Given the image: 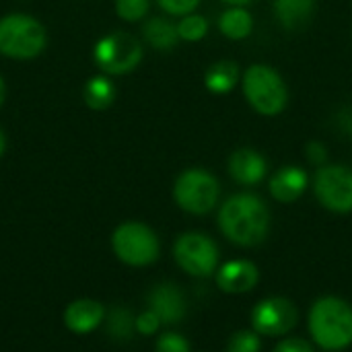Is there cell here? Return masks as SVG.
<instances>
[{
	"mask_svg": "<svg viewBox=\"0 0 352 352\" xmlns=\"http://www.w3.org/2000/svg\"><path fill=\"white\" fill-rule=\"evenodd\" d=\"M217 223L231 243L239 248H256L268 237L270 210L258 194L241 192L221 204Z\"/></svg>",
	"mask_w": 352,
	"mask_h": 352,
	"instance_id": "6da1fadb",
	"label": "cell"
},
{
	"mask_svg": "<svg viewBox=\"0 0 352 352\" xmlns=\"http://www.w3.org/2000/svg\"><path fill=\"white\" fill-rule=\"evenodd\" d=\"M314 342L326 352H338L352 344V305L340 297L318 299L307 316Z\"/></svg>",
	"mask_w": 352,
	"mask_h": 352,
	"instance_id": "7a4b0ae2",
	"label": "cell"
},
{
	"mask_svg": "<svg viewBox=\"0 0 352 352\" xmlns=\"http://www.w3.org/2000/svg\"><path fill=\"white\" fill-rule=\"evenodd\" d=\"M243 95L260 116H278L289 103V89L283 76L268 64H252L241 78Z\"/></svg>",
	"mask_w": 352,
	"mask_h": 352,
	"instance_id": "3957f363",
	"label": "cell"
},
{
	"mask_svg": "<svg viewBox=\"0 0 352 352\" xmlns=\"http://www.w3.org/2000/svg\"><path fill=\"white\" fill-rule=\"evenodd\" d=\"M111 250L120 262L132 268H144L159 260L161 243L157 233L138 221H128L111 233Z\"/></svg>",
	"mask_w": 352,
	"mask_h": 352,
	"instance_id": "277c9868",
	"label": "cell"
},
{
	"mask_svg": "<svg viewBox=\"0 0 352 352\" xmlns=\"http://www.w3.org/2000/svg\"><path fill=\"white\" fill-rule=\"evenodd\" d=\"M47 41L43 25L21 12L0 19V54L14 60H29L43 52Z\"/></svg>",
	"mask_w": 352,
	"mask_h": 352,
	"instance_id": "5b68a950",
	"label": "cell"
},
{
	"mask_svg": "<svg viewBox=\"0 0 352 352\" xmlns=\"http://www.w3.org/2000/svg\"><path fill=\"white\" fill-rule=\"evenodd\" d=\"M221 198L219 179L200 167L186 169L177 175L173 184V200L175 204L194 217H204L214 210Z\"/></svg>",
	"mask_w": 352,
	"mask_h": 352,
	"instance_id": "8992f818",
	"label": "cell"
},
{
	"mask_svg": "<svg viewBox=\"0 0 352 352\" xmlns=\"http://www.w3.org/2000/svg\"><path fill=\"white\" fill-rule=\"evenodd\" d=\"M173 260L175 264L190 276L208 278L219 270V245L214 239L200 231L182 233L173 243Z\"/></svg>",
	"mask_w": 352,
	"mask_h": 352,
	"instance_id": "52a82bcc",
	"label": "cell"
},
{
	"mask_svg": "<svg viewBox=\"0 0 352 352\" xmlns=\"http://www.w3.org/2000/svg\"><path fill=\"white\" fill-rule=\"evenodd\" d=\"M93 56L105 74H128L140 64L142 45L134 35L126 31H113L95 43Z\"/></svg>",
	"mask_w": 352,
	"mask_h": 352,
	"instance_id": "ba28073f",
	"label": "cell"
},
{
	"mask_svg": "<svg viewBox=\"0 0 352 352\" xmlns=\"http://www.w3.org/2000/svg\"><path fill=\"white\" fill-rule=\"evenodd\" d=\"M318 202L336 214L352 212V169L344 165H322L314 175Z\"/></svg>",
	"mask_w": 352,
	"mask_h": 352,
	"instance_id": "9c48e42d",
	"label": "cell"
},
{
	"mask_svg": "<svg viewBox=\"0 0 352 352\" xmlns=\"http://www.w3.org/2000/svg\"><path fill=\"white\" fill-rule=\"evenodd\" d=\"M252 328L260 336L280 338L287 336L299 322V309L291 299L266 297L258 301L250 314Z\"/></svg>",
	"mask_w": 352,
	"mask_h": 352,
	"instance_id": "30bf717a",
	"label": "cell"
},
{
	"mask_svg": "<svg viewBox=\"0 0 352 352\" xmlns=\"http://www.w3.org/2000/svg\"><path fill=\"white\" fill-rule=\"evenodd\" d=\"M148 309L157 314L163 326H175L186 318L188 303L177 285L159 283L148 293Z\"/></svg>",
	"mask_w": 352,
	"mask_h": 352,
	"instance_id": "8fae6325",
	"label": "cell"
},
{
	"mask_svg": "<svg viewBox=\"0 0 352 352\" xmlns=\"http://www.w3.org/2000/svg\"><path fill=\"white\" fill-rule=\"evenodd\" d=\"M214 280L223 293L243 295L258 285L260 272L258 266L250 260H229L219 266V270L214 272Z\"/></svg>",
	"mask_w": 352,
	"mask_h": 352,
	"instance_id": "7c38bea8",
	"label": "cell"
},
{
	"mask_svg": "<svg viewBox=\"0 0 352 352\" xmlns=\"http://www.w3.org/2000/svg\"><path fill=\"white\" fill-rule=\"evenodd\" d=\"M105 307L95 299H76L64 309V326L78 336L95 332L105 322Z\"/></svg>",
	"mask_w": 352,
	"mask_h": 352,
	"instance_id": "4fadbf2b",
	"label": "cell"
},
{
	"mask_svg": "<svg viewBox=\"0 0 352 352\" xmlns=\"http://www.w3.org/2000/svg\"><path fill=\"white\" fill-rule=\"evenodd\" d=\"M229 175L233 182L241 184V186H258L260 182H264L266 173H268V163L264 159V155H260L256 148H237L231 157H229Z\"/></svg>",
	"mask_w": 352,
	"mask_h": 352,
	"instance_id": "5bb4252c",
	"label": "cell"
},
{
	"mask_svg": "<svg viewBox=\"0 0 352 352\" xmlns=\"http://www.w3.org/2000/svg\"><path fill=\"white\" fill-rule=\"evenodd\" d=\"M307 186H309V177H307L305 169H301L297 165H285V167H280L270 177V182H268L270 196L276 202H283V204L297 202L305 194Z\"/></svg>",
	"mask_w": 352,
	"mask_h": 352,
	"instance_id": "9a60e30c",
	"label": "cell"
},
{
	"mask_svg": "<svg viewBox=\"0 0 352 352\" xmlns=\"http://www.w3.org/2000/svg\"><path fill=\"white\" fill-rule=\"evenodd\" d=\"M272 8L283 29L297 31L309 23L316 8V0H274Z\"/></svg>",
	"mask_w": 352,
	"mask_h": 352,
	"instance_id": "2e32d148",
	"label": "cell"
},
{
	"mask_svg": "<svg viewBox=\"0 0 352 352\" xmlns=\"http://www.w3.org/2000/svg\"><path fill=\"white\" fill-rule=\"evenodd\" d=\"M142 35L146 39V43L155 50L167 52L171 47L177 45L179 41V33H177V25L171 23L165 16H151L144 25H142Z\"/></svg>",
	"mask_w": 352,
	"mask_h": 352,
	"instance_id": "e0dca14e",
	"label": "cell"
},
{
	"mask_svg": "<svg viewBox=\"0 0 352 352\" xmlns=\"http://www.w3.org/2000/svg\"><path fill=\"white\" fill-rule=\"evenodd\" d=\"M239 80V66L233 60H219L208 66L204 72V85L210 93L225 95L231 89H235Z\"/></svg>",
	"mask_w": 352,
	"mask_h": 352,
	"instance_id": "ac0fdd59",
	"label": "cell"
},
{
	"mask_svg": "<svg viewBox=\"0 0 352 352\" xmlns=\"http://www.w3.org/2000/svg\"><path fill=\"white\" fill-rule=\"evenodd\" d=\"M219 29L227 39H245L254 29V16L245 6H229L219 19Z\"/></svg>",
	"mask_w": 352,
	"mask_h": 352,
	"instance_id": "d6986e66",
	"label": "cell"
},
{
	"mask_svg": "<svg viewBox=\"0 0 352 352\" xmlns=\"http://www.w3.org/2000/svg\"><path fill=\"white\" fill-rule=\"evenodd\" d=\"M82 97L91 109H97V111L107 109L116 99V87L109 80V76L99 74V76H93L87 80V85L82 89Z\"/></svg>",
	"mask_w": 352,
	"mask_h": 352,
	"instance_id": "ffe728a7",
	"label": "cell"
},
{
	"mask_svg": "<svg viewBox=\"0 0 352 352\" xmlns=\"http://www.w3.org/2000/svg\"><path fill=\"white\" fill-rule=\"evenodd\" d=\"M103 324H107V334L116 340H128L132 332H136L134 318L126 309H113L109 316H105Z\"/></svg>",
	"mask_w": 352,
	"mask_h": 352,
	"instance_id": "44dd1931",
	"label": "cell"
},
{
	"mask_svg": "<svg viewBox=\"0 0 352 352\" xmlns=\"http://www.w3.org/2000/svg\"><path fill=\"white\" fill-rule=\"evenodd\" d=\"M177 33H179V39H184V41H200L208 33V21L196 12L186 14L177 23Z\"/></svg>",
	"mask_w": 352,
	"mask_h": 352,
	"instance_id": "7402d4cb",
	"label": "cell"
},
{
	"mask_svg": "<svg viewBox=\"0 0 352 352\" xmlns=\"http://www.w3.org/2000/svg\"><path fill=\"white\" fill-rule=\"evenodd\" d=\"M262 351V338L260 334L252 330H237L231 334L227 342V352H260Z\"/></svg>",
	"mask_w": 352,
	"mask_h": 352,
	"instance_id": "603a6c76",
	"label": "cell"
},
{
	"mask_svg": "<svg viewBox=\"0 0 352 352\" xmlns=\"http://www.w3.org/2000/svg\"><path fill=\"white\" fill-rule=\"evenodd\" d=\"M151 0H116V12L128 23H136L146 16Z\"/></svg>",
	"mask_w": 352,
	"mask_h": 352,
	"instance_id": "cb8c5ba5",
	"label": "cell"
},
{
	"mask_svg": "<svg viewBox=\"0 0 352 352\" xmlns=\"http://www.w3.org/2000/svg\"><path fill=\"white\" fill-rule=\"evenodd\" d=\"M155 352H192V346L184 334L163 332L155 342Z\"/></svg>",
	"mask_w": 352,
	"mask_h": 352,
	"instance_id": "d4e9b609",
	"label": "cell"
},
{
	"mask_svg": "<svg viewBox=\"0 0 352 352\" xmlns=\"http://www.w3.org/2000/svg\"><path fill=\"white\" fill-rule=\"evenodd\" d=\"M157 4L171 16H186L196 10L200 0H157Z\"/></svg>",
	"mask_w": 352,
	"mask_h": 352,
	"instance_id": "484cf974",
	"label": "cell"
},
{
	"mask_svg": "<svg viewBox=\"0 0 352 352\" xmlns=\"http://www.w3.org/2000/svg\"><path fill=\"white\" fill-rule=\"evenodd\" d=\"M161 326H163L161 320H159L157 314L151 311V309H146V311H142L138 318H134V328H136V332L142 334V336H153V334H157Z\"/></svg>",
	"mask_w": 352,
	"mask_h": 352,
	"instance_id": "4316f807",
	"label": "cell"
},
{
	"mask_svg": "<svg viewBox=\"0 0 352 352\" xmlns=\"http://www.w3.org/2000/svg\"><path fill=\"white\" fill-rule=\"evenodd\" d=\"M305 157H307V161H309L311 165L322 167V165H326V161H328V148H326L324 142L311 140V142H307V146H305Z\"/></svg>",
	"mask_w": 352,
	"mask_h": 352,
	"instance_id": "83f0119b",
	"label": "cell"
},
{
	"mask_svg": "<svg viewBox=\"0 0 352 352\" xmlns=\"http://www.w3.org/2000/svg\"><path fill=\"white\" fill-rule=\"evenodd\" d=\"M272 352H314V346L299 336H291V338H283Z\"/></svg>",
	"mask_w": 352,
	"mask_h": 352,
	"instance_id": "f1b7e54d",
	"label": "cell"
},
{
	"mask_svg": "<svg viewBox=\"0 0 352 352\" xmlns=\"http://www.w3.org/2000/svg\"><path fill=\"white\" fill-rule=\"evenodd\" d=\"M221 2H225V4H229V6H248V4H252L254 0H221Z\"/></svg>",
	"mask_w": 352,
	"mask_h": 352,
	"instance_id": "f546056e",
	"label": "cell"
},
{
	"mask_svg": "<svg viewBox=\"0 0 352 352\" xmlns=\"http://www.w3.org/2000/svg\"><path fill=\"white\" fill-rule=\"evenodd\" d=\"M4 97H6V87H4V80L0 76V105L4 103Z\"/></svg>",
	"mask_w": 352,
	"mask_h": 352,
	"instance_id": "4dcf8cb0",
	"label": "cell"
},
{
	"mask_svg": "<svg viewBox=\"0 0 352 352\" xmlns=\"http://www.w3.org/2000/svg\"><path fill=\"white\" fill-rule=\"evenodd\" d=\"M4 148H6V138H4V134H2V130H0V157H2V153H4Z\"/></svg>",
	"mask_w": 352,
	"mask_h": 352,
	"instance_id": "1f68e13d",
	"label": "cell"
}]
</instances>
